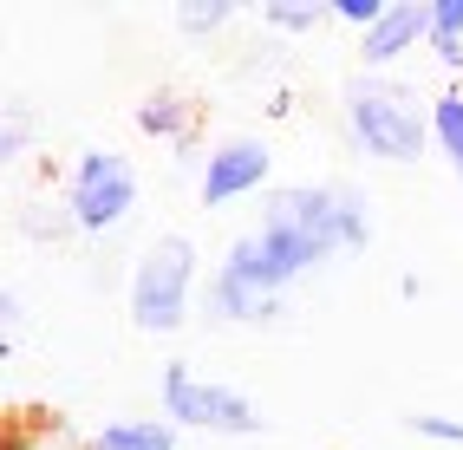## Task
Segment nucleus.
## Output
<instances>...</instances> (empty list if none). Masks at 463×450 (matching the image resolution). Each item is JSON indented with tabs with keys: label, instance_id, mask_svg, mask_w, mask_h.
Listing matches in <instances>:
<instances>
[{
	"label": "nucleus",
	"instance_id": "nucleus-1",
	"mask_svg": "<svg viewBox=\"0 0 463 450\" xmlns=\"http://www.w3.org/2000/svg\"><path fill=\"white\" fill-rule=\"evenodd\" d=\"M373 242V202L353 183H288L261 209V229H241L209 275V320L261 326L281 314L294 281H307L333 255Z\"/></svg>",
	"mask_w": 463,
	"mask_h": 450
},
{
	"label": "nucleus",
	"instance_id": "nucleus-2",
	"mask_svg": "<svg viewBox=\"0 0 463 450\" xmlns=\"http://www.w3.org/2000/svg\"><path fill=\"white\" fill-rule=\"evenodd\" d=\"M339 125L346 144L373 164H418L430 150V98H418L411 85H398L392 72H359L339 92Z\"/></svg>",
	"mask_w": 463,
	"mask_h": 450
},
{
	"label": "nucleus",
	"instance_id": "nucleus-3",
	"mask_svg": "<svg viewBox=\"0 0 463 450\" xmlns=\"http://www.w3.org/2000/svg\"><path fill=\"white\" fill-rule=\"evenodd\" d=\"M190 294H196V242L190 235H157L125 287V307L137 333H183L190 326Z\"/></svg>",
	"mask_w": 463,
	"mask_h": 450
},
{
	"label": "nucleus",
	"instance_id": "nucleus-4",
	"mask_svg": "<svg viewBox=\"0 0 463 450\" xmlns=\"http://www.w3.org/2000/svg\"><path fill=\"white\" fill-rule=\"evenodd\" d=\"M66 209L85 235H111L131 222L137 209V170L125 150H79L72 157V176H66Z\"/></svg>",
	"mask_w": 463,
	"mask_h": 450
},
{
	"label": "nucleus",
	"instance_id": "nucleus-5",
	"mask_svg": "<svg viewBox=\"0 0 463 450\" xmlns=\"http://www.w3.org/2000/svg\"><path fill=\"white\" fill-rule=\"evenodd\" d=\"M164 417H170L176 431H209V437H255L261 431L255 398H241L235 385L196 379L183 359L164 366Z\"/></svg>",
	"mask_w": 463,
	"mask_h": 450
},
{
	"label": "nucleus",
	"instance_id": "nucleus-6",
	"mask_svg": "<svg viewBox=\"0 0 463 450\" xmlns=\"http://www.w3.org/2000/svg\"><path fill=\"white\" fill-rule=\"evenodd\" d=\"M268 176H274V150L261 137H222V144H209V157L196 170V196H203V209H229L241 196H261Z\"/></svg>",
	"mask_w": 463,
	"mask_h": 450
},
{
	"label": "nucleus",
	"instance_id": "nucleus-7",
	"mask_svg": "<svg viewBox=\"0 0 463 450\" xmlns=\"http://www.w3.org/2000/svg\"><path fill=\"white\" fill-rule=\"evenodd\" d=\"M418 46H430V0H392L373 33H359V66L385 72L405 52H418Z\"/></svg>",
	"mask_w": 463,
	"mask_h": 450
},
{
	"label": "nucleus",
	"instance_id": "nucleus-8",
	"mask_svg": "<svg viewBox=\"0 0 463 450\" xmlns=\"http://www.w3.org/2000/svg\"><path fill=\"white\" fill-rule=\"evenodd\" d=\"M131 117H137V131H144V137L190 150V137H196V117H203V111H196L190 98H183V92H150V98H144Z\"/></svg>",
	"mask_w": 463,
	"mask_h": 450
},
{
	"label": "nucleus",
	"instance_id": "nucleus-9",
	"mask_svg": "<svg viewBox=\"0 0 463 450\" xmlns=\"http://www.w3.org/2000/svg\"><path fill=\"white\" fill-rule=\"evenodd\" d=\"M85 450H176L170 417H111L85 437Z\"/></svg>",
	"mask_w": 463,
	"mask_h": 450
},
{
	"label": "nucleus",
	"instance_id": "nucleus-10",
	"mask_svg": "<svg viewBox=\"0 0 463 450\" xmlns=\"http://www.w3.org/2000/svg\"><path fill=\"white\" fill-rule=\"evenodd\" d=\"M430 144L450 157V170L463 176V85H450V92L430 98Z\"/></svg>",
	"mask_w": 463,
	"mask_h": 450
},
{
	"label": "nucleus",
	"instance_id": "nucleus-11",
	"mask_svg": "<svg viewBox=\"0 0 463 450\" xmlns=\"http://www.w3.org/2000/svg\"><path fill=\"white\" fill-rule=\"evenodd\" d=\"M326 20L333 7H320V0H268L261 7V26H274V33H320Z\"/></svg>",
	"mask_w": 463,
	"mask_h": 450
},
{
	"label": "nucleus",
	"instance_id": "nucleus-12",
	"mask_svg": "<svg viewBox=\"0 0 463 450\" xmlns=\"http://www.w3.org/2000/svg\"><path fill=\"white\" fill-rule=\"evenodd\" d=\"M235 20V0H183V7H176V26H183V33H222V26Z\"/></svg>",
	"mask_w": 463,
	"mask_h": 450
},
{
	"label": "nucleus",
	"instance_id": "nucleus-13",
	"mask_svg": "<svg viewBox=\"0 0 463 450\" xmlns=\"http://www.w3.org/2000/svg\"><path fill=\"white\" fill-rule=\"evenodd\" d=\"M326 7H333V20H339V26H359V33H373V26L385 20L392 0H326Z\"/></svg>",
	"mask_w": 463,
	"mask_h": 450
},
{
	"label": "nucleus",
	"instance_id": "nucleus-14",
	"mask_svg": "<svg viewBox=\"0 0 463 450\" xmlns=\"http://www.w3.org/2000/svg\"><path fill=\"white\" fill-rule=\"evenodd\" d=\"M411 431H418V437H430V444H450V450H463V417L418 411V417H411Z\"/></svg>",
	"mask_w": 463,
	"mask_h": 450
},
{
	"label": "nucleus",
	"instance_id": "nucleus-15",
	"mask_svg": "<svg viewBox=\"0 0 463 450\" xmlns=\"http://www.w3.org/2000/svg\"><path fill=\"white\" fill-rule=\"evenodd\" d=\"M430 59H438L444 72L463 79V26H457V33H430Z\"/></svg>",
	"mask_w": 463,
	"mask_h": 450
},
{
	"label": "nucleus",
	"instance_id": "nucleus-16",
	"mask_svg": "<svg viewBox=\"0 0 463 450\" xmlns=\"http://www.w3.org/2000/svg\"><path fill=\"white\" fill-rule=\"evenodd\" d=\"M463 26V0H430V33H457Z\"/></svg>",
	"mask_w": 463,
	"mask_h": 450
},
{
	"label": "nucleus",
	"instance_id": "nucleus-17",
	"mask_svg": "<svg viewBox=\"0 0 463 450\" xmlns=\"http://www.w3.org/2000/svg\"><path fill=\"white\" fill-rule=\"evenodd\" d=\"M20 144H26V117L7 111V131H0V157H20Z\"/></svg>",
	"mask_w": 463,
	"mask_h": 450
}]
</instances>
